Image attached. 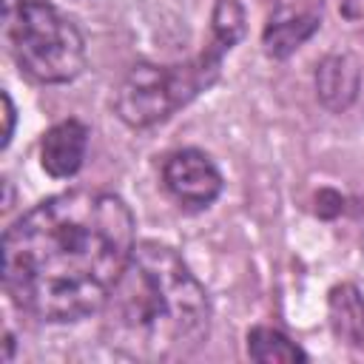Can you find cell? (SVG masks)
<instances>
[{"mask_svg":"<svg viewBox=\"0 0 364 364\" xmlns=\"http://www.w3.org/2000/svg\"><path fill=\"white\" fill-rule=\"evenodd\" d=\"M245 31V11L236 0H219L213 9V37L225 40L228 46L239 43Z\"/></svg>","mask_w":364,"mask_h":364,"instance_id":"obj_11","label":"cell"},{"mask_svg":"<svg viewBox=\"0 0 364 364\" xmlns=\"http://www.w3.org/2000/svg\"><path fill=\"white\" fill-rule=\"evenodd\" d=\"M134 213L105 191H65L3 236V287L43 321H80L105 307L134 253Z\"/></svg>","mask_w":364,"mask_h":364,"instance_id":"obj_1","label":"cell"},{"mask_svg":"<svg viewBox=\"0 0 364 364\" xmlns=\"http://www.w3.org/2000/svg\"><path fill=\"white\" fill-rule=\"evenodd\" d=\"M358 85H361V68L355 63V57L350 54H330L318 63L316 71V91L321 97V102L330 111H344L353 105V100L358 97Z\"/></svg>","mask_w":364,"mask_h":364,"instance_id":"obj_7","label":"cell"},{"mask_svg":"<svg viewBox=\"0 0 364 364\" xmlns=\"http://www.w3.org/2000/svg\"><path fill=\"white\" fill-rule=\"evenodd\" d=\"M3 40L17 68L37 82H68L85 68L80 28L46 0H3Z\"/></svg>","mask_w":364,"mask_h":364,"instance_id":"obj_3","label":"cell"},{"mask_svg":"<svg viewBox=\"0 0 364 364\" xmlns=\"http://www.w3.org/2000/svg\"><path fill=\"white\" fill-rule=\"evenodd\" d=\"M318 28V14H307V11H293L284 17H273L262 34L264 51L270 57H287L293 54L307 37H313V31Z\"/></svg>","mask_w":364,"mask_h":364,"instance_id":"obj_9","label":"cell"},{"mask_svg":"<svg viewBox=\"0 0 364 364\" xmlns=\"http://www.w3.org/2000/svg\"><path fill=\"white\" fill-rule=\"evenodd\" d=\"M162 182L168 193L185 208H208L222 193V173L205 151L182 148L162 165Z\"/></svg>","mask_w":364,"mask_h":364,"instance_id":"obj_5","label":"cell"},{"mask_svg":"<svg viewBox=\"0 0 364 364\" xmlns=\"http://www.w3.org/2000/svg\"><path fill=\"white\" fill-rule=\"evenodd\" d=\"M330 327L336 338L364 350V299L353 284L330 290Z\"/></svg>","mask_w":364,"mask_h":364,"instance_id":"obj_8","label":"cell"},{"mask_svg":"<svg viewBox=\"0 0 364 364\" xmlns=\"http://www.w3.org/2000/svg\"><path fill=\"white\" fill-rule=\"evenodd\" d=\"M88 148V128L80 119H63L51 125L40 142V165L48 176L65 179L82 168Z\"/></svg>","mask_w":364,"mask_h":364,"instance_id":"obj_6","label":"cell"},{"mask_svg":"<svg viewBox=\"0 0 364 364\" xmlns=\"http://www.w3.org/2000/svg\"><path fill=\"white\" fill-rule=\"evenodd\" d=\"M108 344L139 361H176L210 333V301L182 256L162 242H136L105 301Z\"/></svg>","mask_w":364,"mask_h":364,"instance_id":"obj_2","label":"cell"},{"mask_svg":"<svg viewBox=\"0 0 364 364\" xmlns=\"http://www.w3.org/2000/svg\"><path fill=\"white\" fill-rule=\"evenodd\" d=\"M3 97V117H6V128H3V148L11 142V134H14V102L9 97V91L0 94Z\"/></svg>","mask_w":364,"mask_h":364,"instance_id":"obj_13","label":"cell"},{"mask_svg":"<svg viewBox=\"0 0 364 364\" xmlns=\"http://www.w3.org/2000/svg\"><path fill=\"white\" fill-rule=\"evenodd\" d=\"M247 355L262 364H296L307 361V353L290 341L282 330L273 327H253L247 333Z\"/></svg>","mask_w":364,"mask_h":364,"instance_id":"obj_10","label":"cell"},{"mask_svg":"<svg viewBox=\"0 0 364 364\" xmlns=\"http://www.w3.org/2000/svg\"><path fill=\"white\" fill-rule=\"evenodd\" d=\"M219 37H210V46L179 65H154V63H139L134 65L117 94H114V108L119 119L131 128H151L171 114H176L182 105H188L193 97H199L205 88H210L219 77L222 68V54L230 51Z\"/></svg>","mask_w":364,"mask_h":364,"instance_id":"obj_4","label":"cell"},{"mask_svg":"<svg viewBox=\"0 0 364 364\" xmlns=\"http://www.w3.org/2000/svg\"><path fill=\"white\" fill-rule=\"evenodd\" d=\"M341 208H344V199L336 191L318 193V216H336V213H341Z\"/></svg>","mask_w":364,"mask_h":364,"instance_id":"obj_12","label":"cell"}]
</instances>
